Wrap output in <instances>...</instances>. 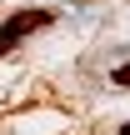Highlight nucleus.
Segmentation results:
<instances>
[{"instance_id":"obj_1","label":"nucleus","mask_w":130,"mask_h":135,"mask_svg":"<svg viewBox=\"0 0 130 135\" xmlns=\"http://www.w3.org/2000/svg\"><path fill=\"white\" fill-rule=\"evenodd\" d=\"M50 20H55V10H20L15 20H5V25H0V55H10V50H15V45H20L25 35L45 30Z\"/></svg>"},{"instance_id":"obj_2","label":"nucleus","mask_w":130,"mask_h":135,"mask_svg":"<svg viewBox=\"0 0 130 135\" xmlns=\"http://www.w3.org/2000/svg\"><path fill=\"white\" fill-rule=\"evenodd\" d=\"M115 85H130V65H125V70H115Z\"/></svg>"},{"instance_id":"obj_3","label":"nucleus","mask_w":130,"mask_h":135,"mask_svg":"<svg viewBox=\"0 0 130 135\" xmlns=\"http://www.w3.org/2000/svg\"><path fill=\"white\" fill-rule=\"evenodd\" d=\"M120 135H130V120H125V125H120Z\"/></svg>"}]
</instances>
